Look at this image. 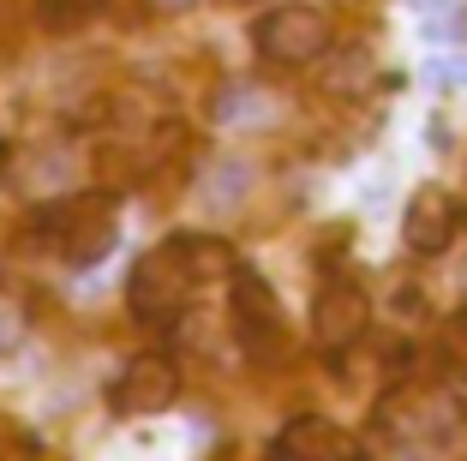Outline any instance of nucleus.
Returning <instances> with one entry per match:
<instances>
[{"instance_id":"obj_1","label":"nucleus","mask_w":467,"mask_h":461,"mask_svg":"<svg viewBox=\"0 0 467 461\" xmlns=\"http://www.w3.org/2000/svg\"><path fill=\"white\" fill-rule=\"evenodd\" d=\"M204 282L192 264V246L186 240H162L156 252L132 264V282H126V306H132L138 324H174L186 306H192V288Z\"/></svg>"},{"instance_id":"obj_2","label":"nucleus","mask_w":467,"mask_h":461,"mask_svg":"<svg viewBox=\"0 0 467 461\" xmlns=\"http://www.w3.org/2000/svg\"><path fill=\"white\" fill-rule=\"evenodd\" d=\"M42 240L55 246L67 264H97L114 246V198L109 192H78L42 210Z\"/></svg>"},{"instance_id":"obj_3","label":"nucleus","mask_w":467,"mask_h":461,"mask_svg":"<svg viewBox=\"0 0 467 461\" xmlns=\"http://www.w3.org/2000/svg\"><path fill=\"white\" fill-rule=\"evenodd\" d=\"M252 42L270 67H312L324 48H330V18L306 6V0H288V6H270V13L252 25Z\"/></svg>"},{"instance_id":"obj_4","label":"nucleus","mask_w":467,"mask_h":461,"mask_svg":"<svg viewBox=\"0 0 467 461\" xmlns=\"http://www.w3.org/2000/svg\"><path fill=\"white\" fill-rule=\"evenodd\" d=\"M234 330H240V341H246L252 360H270V353H282V341H288L282 306H275L270 282H264L258 270L234 276Z\"/></svg>"},{"instance_id":"obj_5","label":"nucleus","mask_w":467,"mask_h":461,"mask_svg":"<svg viewBox=\"0 0 467 461\" xmlns=\"http://www.w3.org/2000/svg\"><path fill=\"white\" fill-rule=\"evenodd\" d=\"M366 324H371L366 288H354V282H324V294L312 299V336H317V348H324V353L354 348V341L366 336Z\"/></svg>"},{"instance_id":"obj_6","label":"nucleus","mask_w":467,"mask_h":461,"mask_svg":"<svg viewBox=\"0 0 467 461\" xmlns=\"http://www.w3.org/2000/svg\"><path fill=\"white\" fill-rule=\"evenodd\" d=\"M174 395H180L174 360H156V353H144V360H132V366L114 378L109 402H114V414H126V420H144V414H162Z\"/></svg>"},{"instance_id":"obj_7","label":"nucleus","mask_w":467,"mask_h":461,"mask_svg":"<svg viewBox=\"0 0 467 461\" xmlns=\"http://www.w3.org/2000/svg\"><path fill=\"white\" fill-rule=\"evenodd\" d=\"M384 425L396 437H413V444H431L455 425V402L443 390H401L384 402Z\"/></svg>"},{"instance_id":"obj_8","label":"nucleus","mask_w":467,"mask_h":461,"mask_svg":"<svg viewBox=\"0 0 467 461\" xmlns=\"http://www.w3.org/2000/svg\"><path fill=\"white\" fill-rule=\"evenodd\" d=\"M401 240L420 252V258H438V252H450L455 240V198L443 186H420L408 198V222H401Z\"/></svg>"},{"instance_id":"obj_9","label":"nucleus","mask_w":467,"mask_h":461,"mask_svg":"<svg viewBox=\"0 0 467 461\" xmlns=\"http://www.w3.org/2000/svg\"><path fill=\"white\" fill-rule=\"evenodd\" d=\"M275 449H282V456H300V461H336V456H354V437H348L342 425L306 414V420H294L288 432L275 437Z\"/></svg>"},{"instance_id":"obj_10","label":"nucleus","mask_w":467,"mask_h":461,"mask_svg":"<svg viewBox=\"0 0 467 461\" xmlns=\"http://www.w3.org/2000/svg\"><path fill=\"white\" fill-rule=\"evenodd\" d=\"M443 353H450V366L467 372V306L450 318V324H443Z\"/></svg>"},{"instance_id":"obj_11","label":"nucleus","mask_w":467,"mask_h":461,"mask_svg":"<svg viewBox=\"0 0 467 461\" xmlns=\"http://www.w3.org/2000/svg\"><path fill=\"white\" fill-rule=\"evenodd\" d=\"M413 13H426L431 18V25H438V30H431V37H455V13H462V0H413Z\"/></svg>"},{"instance_id":"obj_12","label":"nucleus","mask_w":467,"mask_h":461,"mask_svg":"<svg viewBox=\"0 0 467 461\" xmlns=\"http://www.w3.org/2000/svg\"><path fill=\"white\" fill-rule=\"evenodd\" d=\"M426 79H438V84H467V55H443V60H431Z\"/></svg>"},{"instance_id":"obj_13","label":"nucleus","mask_w":467,"mask_h":461,"mask_svg":"<svg viewBox=\"0 0 467 461\" xmlns=\"http://www.w3.org/2000/svg\"><path fill=\"white\" fill-rule=\"evenodd\" d=\"M18 336H25V330H18V318L0 306V353H13V348H18Z\"/></svg>"},{"instance_id":"obj_14","label":"nucleus","mask_w":467,"mask_h":461,"mask_svg":"<svg viewBox=\"0 0 467 461\" xmlns=\"http://www.w3.org/2000/svg\"><path fill=\"white\" fill-rule=\"evenodd\" d=\"M60 6H97V0H60Z\"/></svg>"}]
</instances>
